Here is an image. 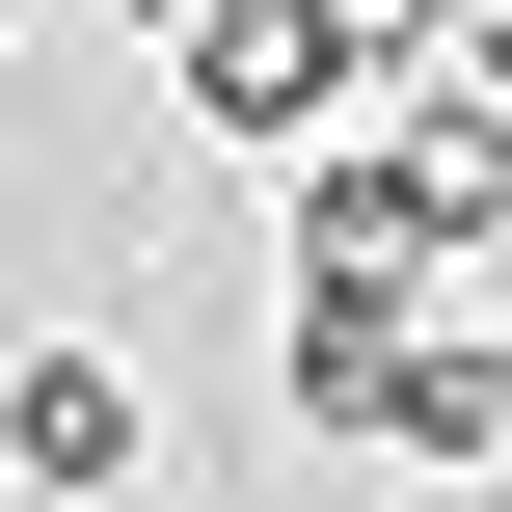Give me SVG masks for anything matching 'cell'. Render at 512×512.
Segmentation results:
<instances>
[{"instance_id": "cell-3", "label": "cell", "mask_w": 512, "mask_h": 512, "mask_svg": "<svg viewBox=\"0 0 512 512\" xmlns=\"http://www.w3.org/2000/svg\"><path fill=\"white\" fill-rule=\"evenodd\" d=\"M459 81H486V108H512V0H459Z\"/></svg>"}, {"instance_id": "cell-2", "label": "cell", "mask_w": 512, "mask_h": 512, "mask_svg": "<svg viewBox=\"0 0 512 512\" xmlns=\"http://www.w3.org/2000/svg\"><path fill=\"white\" fill-rule=\"evenodd\" d=\"M135 459H162L135 351H27V378H0V512H108Z\"/></svg>"}, {"instance_id": "cell-4", "label": "cell", "mask_w": 512, "mask_h": 512, "mask_svg": "<svg viewBox=\"0 0 512 512\" xmlns=\"http://www.w3.org/2000/svg\"><path fill=\"white\" fill-rule=\"evenodd\" d=\"M486 512H512V459H486Z\"/></svg>"}, {"instance_id": "cell-1", "label": "cell", "mask_w": 512, "mask_h": 512, "mask_svg": "<svg viewBox=\"0 0 512 512\" xmlns=\"http://www.w3.org/2000/svg\"><path fill=\"white\" fill-rule=\"evenodd\" d=\"M162 54H189V135H216V162H297V135L351 108L324 0H162Z\"/></svg>"}]
</instances>
